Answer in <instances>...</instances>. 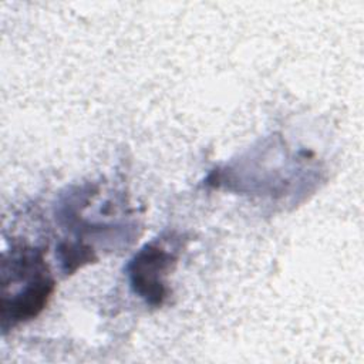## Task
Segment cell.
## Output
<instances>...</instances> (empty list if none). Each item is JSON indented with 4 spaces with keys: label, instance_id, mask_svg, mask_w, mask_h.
I'll return each instance as SVG.
<instances>
[{
    "label": "cell",
    "instance_id": "1",
    "mask_svg": "<svg viewBox=\"0 0 364 364\" xmlns=\"http://www.w3.org/2000/svg\"><path fill=\"white\" fill-rule=\"evenodd\" d=\"M175 260V255L156 242L144 246L129 264V279L134 291L146 303L161 306L168 296L165 277Z\"/></svg>",
    "mask_w": 364,
    "mask_h": 364
}]
</instances>
